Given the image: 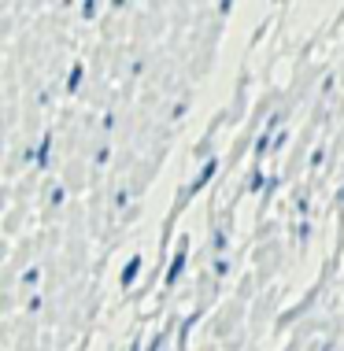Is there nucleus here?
<instances>
[{
  "label": "nucleus",
  "instance_id": "obj_1",
  "mask_svg": "<svg viewBox=\"0 0 344 351\" xmlns=\"http://www.w3.org/2000/svg\"><path fill=\"white\" fill-rule=\"evenodd\" d=\"M185 248H189V241L181 237V241H178V255L170 259V267H167V285H174L181 278V270H185Z\"/></svg>",
  "mask_w": 344,
  "mask_h": 351
},
{
  "label": "nucleus",
  "instance_id": "obj_2",
  "mask_svg": "<svg viewBox=\"0 0 344 351\" xmlns=\"http://www.w3.org/2000/svg\"><path fill=\"white\" fill-rule=\"evenodd\" d=\"M215 170H218V163H215V159H207V163H204V170H200V178L193 182V189H189V193H200V189H204V185L215 178Z\"/></svg>",
  "mask_w": 344,
  "mask_h": 351
},
{
  "label": "nucleus",
  "instance_id": "obj_3",
  "mask_svg": "<svg viewBox=\"0 0 344 351\" xmlns=\"http://www.w3.org/2000/svg\"><path fill=\"white\" fill-rule=\"evenodd\" d=\"M137 270H141V255L126 263V270H122V285H133V278H137Z\"/></svg>",
  "mask_w": 344,
  "mask_h": 351
},
{
  "label": "nucleus",
  "instance_id": "obj_4",
  "mask_svg": "<svg viewBox=\"0 0 344 351\" xmlns=\"http://www.w3.org/2000/svg\"><path fill=\"white\" fill-rule=\"evenodd\" d=\"M78 85H82V67L74 63V71H71V82H67V89H78Z\"/></svg>",
  "mask_w": 344,
  "mask_h": 351
},
{
  "label": "nucleus",
  "instance_id": "obj_5",
  "mask_svg": "<svg viewBox=\"0 0 344 351\" xmlns=\"http://www.w3.org/2000/svg\"><path fill=\"white\" fill-rule=\"evenodd\" d=\"M341 207H344V189H341Z\"/></svg>",
  "mask_w": 344,
  "mask_h": 351
}]
</instances>
